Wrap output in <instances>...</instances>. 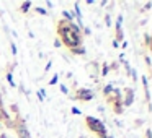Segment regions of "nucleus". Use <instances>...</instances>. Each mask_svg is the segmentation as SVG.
Here are the masks:
<instances>
[{
  "label": "nucleus",
  "instance_id": "obj_1",
  "mask_svg": "<svg viewBox=\"0 0 152 138\" xmlns=\"http://www.w3.org/2000/svg\"><path fill=\"white\" fill-rule=\"evenodd\" d=\"M56 33H57V39L61 41V44H64L67 49L83 46V37L80 34H75L70 31L69 21H66V20L56 21Z\"/></svg>",
  "mask_w": 152,
  "mask_h": 138
},
{
  "label": "nucleus",
  "instance_id": "obj_2",
  "mask_svg": "<svg viewBox=\"0 0 152 138\" xmlns=\"http://www.w3.org/2000/svg\"><path fill=\"white\" fill-rule=\"evenodd\" d=\"M83 124H85V127L88 128L90 132H93V133L96 135V138H105V137H108V132H106L105 124H103L100 119L93 117V115H87V117L83 119Z\"/></svg>",
  "mask_w": 152,
  "mask_h": 138
},
{
  "label": "nucleus",
  "instance_id": "obj_3",
  "mask_svg": "<svg viewBox=\"0 0 152 138\" xmlns=\"http://www.w3.org/2000/svg\"><path fill=\"white\" fill-rule=\"evenodd\" d=\"M121 98H123V93H121V89L119 88H115L113 89V93L108 96V98H105L106 99V104L111 107V111L115 112V114H123V111H124V107H123V104H121Z\"/></svg>",
  "mask_w": 152,
  "mask_h": 138
},
{
  "label": "nucleus",
  "instance_id": "obj_4",
  "mask_svg": "<svg viewBox=\"0 0 152 138\" xmlns=\"http://www.w3.org/2000/svg\"><path fill=\"white\" fill-rule=\"evenodd\" d=\"M13 124H15V128H13V130L17 132L18 138H31V133H30V130H28V127H26V122H25V119L21 117L20 114L15 115Z\"/></svg>",
  "mask_w": 152,
  "mask_h": 138
},
{
  "label": "nucleus",
  "instance_id": "obj_5",
  "mask_svg": "<svg viewBox=\"0 0 152 138\" xmlns=\"http://www.w3.org/2000/svg\"><path fill=\"white\" fill-rule=\"evenodd\" d=\"M93 96H95V93H93L92 89L80 88V86H79V88L74 91L72 99H74V101H80V102H88V101H92V99H93Z\"/></svg>",
  "mask_w": 152,
  "mask_h": 138
},
{
  "label": "nucleus",
  "instance_id": "obj_6",
  "mask_svg": "<svg viewBox=\"0 0 152 138\" xmlns=\"http://www.w3.org/2000/svg\"><path fill=\"white\" fill-rule=\"evenodd\" d=\"M123 93V98H121V104L123 107H131L132 102H134V98H136V89L131 88V86H126V88L121 89Z\"/></svg>",
  "mask_w": 152,
  "mask_h": 138
},
{
  "label": "nucleus",
  "instance_id": "obj_7",
  "mask_svg": "<svg viewBox=\"0 0 152 138\" xmlns=\"http://www.w3.org/2000/svg\"><path fill=\"white\" fill-rule=\"evenodd\" d=\"M115 41H116V42H123V41H124V33H123V15L121 13L116 17V23H115Z\"/></svg>",
  "mask_w": 152,
  "mask_h": 138
},
{
  "label": "nucleus",
  "instance_id": "obj_8",
  "mask_svg": "<svg viewBox=\"0 0 152 138\" xmlns=\"http://www.w3.org/2000/svg\"><path fill=\"white\" fill-rule=\"evenodd\" d=\"M141 81H142V86H144V94H145V102H151V93H149V78L145 75L141 76ZM151 106V104H149Z\"/></svg>",
  "mask_w": 152,
  "mask_h": 138
},
{
  "label": "nucleus",
  "instance_id": "obj_9",
  "mask_svg": "<svg viewBox=\"0 0 152 138\" xmlns=\"http://www.w3.org/2000/svg\"><path fill=\"white\" fill-rule=\"evenodd\" d=\"M87 68L92 70V75H100V62H96V60H93V62H90L88 65H87Z\"/></svg>",
  "mask_w": 152,
  "mask_h": 138
},
{
  "label": "nucleus",
  "instance_id": "obj_10",
  "mask_svg": "<svg viewBox=\"0 0 152 138\" xmlns=\"http://www.w3.org/2000/svg\"><path fill=\"white\" fill-rule=\"evenodd\" d=\"M30 8H31V2H30V0L21 2V4L18 5V12H20V13H23V15H26L28 12H30Z\"/></svg>",
  "mask_w": 152,
  "mask_h": 138
},
{
  "label": "nucleus",
  "instance_id": "obj_11",
  "mask_svg": "<svg viewBox=\"0 0 152 138\" xmlns=\"http://www.w3.org/2000/svg\"><path fill=\"white\" fill-rule=\"evenodd\" d=\"M113 89H115V86H113V83H108V85H105V86H103V89H102V94H103V98H108V96L113 93Z\"/></svg>",
  "mask_w": 152,
  "mask_h": 138
},
{
  "label": "nucleus",
  "instance_id": "obj_12",
  "mask_svg": "<svg viewBox=\"0 0 152 138\" xmlns=\"http://www.w3.org/2000/svg\"><path fill=\"white\" fill-rule=\"evenodd\" d=\"M69 52L72 54V55H83V54L87 52V49L83 46H80V47H74V49H69Z\"/></svg>",
  "mask_w": 152,
  "mask_h": 138
},
{
  "label": "nucleus",
  "instance_id": "obj_13",
  "mask_svg": "<svg viewBox=\"0 0 152 138\" xmlns=\"http://www.w3.org/2000/svg\"><path fill=\"white\" fill-rule=\"evenodd\" d=\"M100 65H102V72H100V75H102V76H106V75L110 73V65H108V62H102Z\"/></svg>",
  "mask_w": 152,
  "mask_h": 138
},
{
  "label": "nucleus",
  "instance_id": "obj_14",
  "mask_svg": "<svg viewBox=\"0 0 152 138\" xmlns=\"http://www.w3.org/2000/svg\"><path fill=\"white\" fill-rule=\"evenodd\" d=\"M36 96H38V101L43 102L44 99H46V89H44V88L38 89V91H36Z\"/></svg>",
  "mask_w": 152,
  "mask_h": 138
},
{
  "label": "nucleus",
  "instance_id": "obj_15",
  "mask_svg": "<svg viewBox=\"0 0 152 138\" xmlns=\"http://www.w3.org/2000/svg\"><path fill=\"white\" fill-rule=\"evenodd\" d=\"M33 10L36 12L38 15H41V17H48V10H46V8H43V7H34Z\"/></svg>",
  "mask_w": 152,
  "mask_h": 138
},
{
  "label": "nucleus",
  "instance_id": "obj_16",
  "mask_svg": "<svg viewBox=\"0 0 152 138\" xmlns=\"http://www.w3.org/2000/svg\"><path fill=\"white\" fill-rule=\"evenodd\" d=\"M57 83H59V75H57V73H54L53 78L48 81V86H54V85H57Z\"/></svg>",
  "mask_w": 152,
  "mask_h": 138
},
{
  "label": "nucleus",
  "instance_id": "obj_17",
  "mask_svg": "<svg viewBox=\"0 0 152 138\" xmlns=\"http://www.w3.org/2000/svg\"><path fill=\"white\" fill-rule=\"evenodd\" d=\"M10 47H12V54H13V57H17L18 49H17V44H15V41H13V39H10Z\"/></svg>",
  "mask_w": 152,
  "mask_h": 138
},
{
  "label": "nucleus",
  "instance_id": "obj_18",
  "mask_svg": "<svg viewBox=\"0 0 152 138\" xmlns=\"http://www.w3.org/2000/svg\"><path fill=\"white\" fill-rule=\"evenodd\" d=\"M144 44H145L147 49H151V34H149V33L144 34Z\"/></svg>",
  "mask_w": 152,
  "mask_h": 138
},
{
  "label": "nucleus",
  "instance_id": "obj_19",
  "mask_svg": "<svg viewBox=\"0 0 152 138\" xmlns=\"http://www.w3.org/2000/svg\"><path fill=\"white\" fill-rule=\"evenodd\" d=\"M10 111L13 112L15 115H18V114H20V109H18V104H17V102H13V104H10Z\"/></svg>",
  "mask_w": 152,
  "mask_h": 138
},
{
  "label": "nucleus",
  "instance_id": "obj_20",
  "mask_svg": "<svg viewBox=\"0 0 152 138\" xmlns=\"http://www.w3.org/2000/svg\"><path fill=\"white\" fill-rule=\"evenodd\" d=\"M129 76L132 78V81H134V83H137V72H136L134 68H131V72H129Z\"/></svg>",
  "mask_w": 152,
  "mask_h": 138
},
{
  "label": "nucleus",
  "instance_id": "obj_21",
  "mask_svg": "<svg viewBox=\"0 0 152 138\" xmlns=\"http://www.w3.org/2000/svg\"><path fill=\"white\" fill-rule=\"evenodd\" d=\"M92 34V29L88 26H82V36H90Z\"/></svg>",
  "mask_w": 152,
  "mask_h": 138
},
{
  "label": "nucleus",
  "instance_id": "obj_22",
  "mask_svg": "<svg viewBox=\"0 0 152 138\" xmlns=\"http://www.w3.org/2000/svg\"><path fill=\"white\" fill-rule=\"evenodd\" d=\"M4 124H5V127H7V128H15L13 119H8V120H5V122H4Z\"/></svg>",
  "mask_w": 152,
  "mask_h": 138
},
{
  "label": "nucleus",
  "instance_id": "obj_23",
  "mask_svg": "<svg viewBox=\"0 0 152 138\" xmlns=\"http://www.w3.org/2000/svg\"><path fill=\"white\" fill-rule=\"evenodd\" d=\"M108 65H110V70H115V72L119 70V62H113V63H108Z\"/></svg>",
  "mask_w": 152,
  "mask_h": 138
},
{
  "label": "nucleus",
  "instance_id": "obj_24",
  "mask_svg": "<svg viewBox=\"0 0 152 138\" xmlns=\"http://www.w3.org/2000/svg\"><path fill=\"white\" fill-rule=\"evenodd\" d=\"M105 24L108 28H111V17H110V13H105Z\"/></svg>",
  "mask_w": 152,
  "mask_h": 138
},
{
  "label": "nucleus",
  "instance_id": "obj_25",
  "mask_svg": "<svg viewBox=\"0 0 152 138\" xmlns=\"http://www.w3.org/2000/svg\"><path fill=\"white\" fill-rule=\"evenodd\" d=\"M59 89H61V93H62V94H69V89H67V86L62 85V83L59 85Z\"/></svg>",
  "mask_w": 152,
  "mask_h": 138
},
{
  "label": "nucleus",
  "instance_id": "obj_26",
  "mask_svg": "<svg viewBox=\"0 0 152 138\" xmlns=\"http://www.w3.org/2000/svg\"><path fill=\"white\" fill-rule=\"evenodd\" d=\"M142 124H144V120H142V119H136V120H134V128L142 127Z\"/></svg>",
  "mask_w": 152,
  "mask_h": 138
},
{
  "label": "nucleus",
  "instance_id": "obj_27",
  "mask_svg": "<svg viewBox=\"0 0 152 138\" xmlns=\"http://www.w3.org/2000/svg\"><path fill=\"white\" fill-rule=\"evenodd\" d=\"M144 62H145V65H147V68L151 70V57L145 55V57H144Z\"/></svg>",
  "mask_w": 152,
  "mask_h": 138
},
{
  "label": "nucleus",
  "instance_id": "obj_28",
  "mask_svg": "<svg viewBox=\"0 0 152 138\" xmlns=\"http://www.w3.org/2000/svg\"><path fill=\"white\" fill-rule=\"evenodd\" d=\"M51 67H53V62H51V60H49V62L46 63V67H44V72L48 73V72H49V70H51Z\"/></svg>",
  "mask_w": 152,
  "mask_h": 138
},
{
  "label": "nucleus",
  "instance_id": "obj_29",
  "mask_svg": "<svg viewBox=\"0 0 152 138\" xmlns=\"http://www.w3.org/2000/svg\"><path fill=\"white\" fill-rule=\"evenodd\" d=\"M70 112H72L74 115H79V114H82V112H80V109H77V107H72V109H70Z\"/></svg>",
  "mask_w": 152,
  "mask_h": 138
},
{
  "label": "nucleus",
  "instance_id": "obj_30",
  "mask_svg": "<svg viewBox=\"0 0 152 138\" xmlns=\"http://www.w3.org/2000/svg\"><path fill=\"white\" fill-rule=\"evenodd\" d=\"M152 7V4H151V2H147V4H145L144 5V8H142V12H145V10H149V8H151Z\"/></svg>",
  "mask_w": 152,
  "mask_h": 138
},
{
  "label": "nucleus",
  "instance_id": "obj_31",
  "mask_svg": "<svg viewBox=\"0 0 152 138\" xmlns=\"http://www.w3.org/2000/svg\"><path fill=\"white\" fill-rule=\"evenodd\" d=\"M54 47H57V49H59V47H61V41L57 39V37H56V39H54Z\"/></svg>",
  "mask_w": 152,
  "mask_h": 138
},
{
  "label": "nucleus",
  "instance_id": "obj_32",
  "mask_svg": "<svg viewBox=\"0 0 152 138\" xmlns=\"http://www.w3.org/2000/svg\"><path fill=\"white\" fill-rule=\"evenodd\" d=\"M152 133H151V128H145V138H151Z\"/></svg>",
  "mask_w": 152,
  "mask_h": 138
},
{
  "label": "nucleus",
  "instance_id": "obj_33",
  "mask_svg": "<svg viewBox=\"0 0 152 138\" xmlns=\"http://www.w3.org/2000/svg\"><path fill=\"white\" fill-rule=\"evenodd\" d=\"M111 46H113V47H115V49H118V47H119V42H116V41H115V39H113V42H111Z\"/></svg>",
  "mask_w": 152,
  "mask_h": 138
},
{
  "label": "nucleus",
  "instance_id": "obj_34",
  "mask_svg": "<svg viewBox=\"0 0 152 138\" xmlns=\"http://www.w3.org/2000/svg\"><path fill=\"white\" fill-rule=\"evenodd\" d=\"M128 47V41H123V44H121V49H126Z\"/></svg>",
  "mask_w": 152,
  "mask_h": 138
},
{
  "label": "nucleus",
  "instance_id": "obj_35",
  "mask_svg": "<svg viewBox=\"0 0 152 138\" xmlns=\"http://www.w3.org/2000/svg\"><path fill=\"white\" fill-rule=\"evenodd\" d=\"M46 7H48V8H53V2H49V0H48V2H46Z\"/></svg>",
  "mask_w": 152,
  "mask_h": 138
},
{
  "label": "nucleus",
  "instance_id": "obj_36",
  "mask_svg": "<svg viewBox=\"0 0 152 138\" xmlns=\"http://www.w3.org/2000/svg\"><path fill=\"white\" fill-rule=\"evenodd\" d=\"M0 138H8V137H7L5 133H0Z\"/></svg>",
  "mask_w": 152,
  "mask_h": 138
},
{
  "label": "nucleus",
  "instance_id": "obj_37",
  "mask_svg": "<svg viewBox=\"0 0 152 138\" xmlns=\"http://www.w3.org/2000/svg\"><path fill=\"white\" fill-rule=\"evenodd\" d=\"M105 138H111V137H105Z\"/></svg>",
  "mask_w": 152,
  "mask_h": 138
}]
</instances>
